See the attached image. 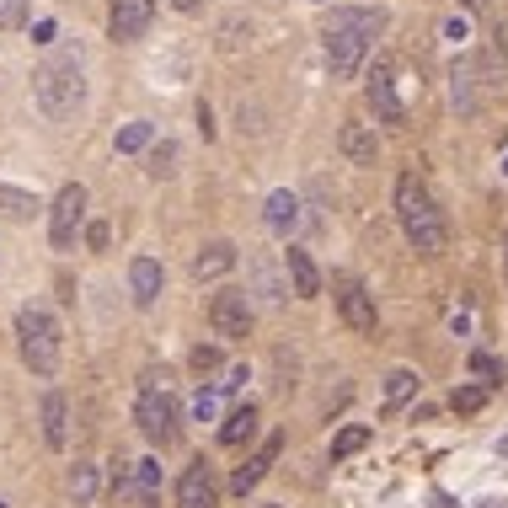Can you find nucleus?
<instances>
[{
    "mask_svg": "<svg viewBox=\"0 0 508 508\" xmlns=\"http://www.w3.org/2000/svg\"><path fill=\"white\" fill-rule=\"evenodd\" d=\"M386 32V11L375 5H337L327 21H321V43H327V70H332V80H354L359 75V64H364V54H370V43Z\"/></svg>",
    "mask_w": 508,
    "mask_h": 508,
    "instance_id": "obj_1",
    "label": "nucleus"
},
{
    "mask_svg": "<svg viewBox=\"0 0 508 508\" xmlns=\"http://www.w3.org/2000/svg\"><path fill=\"white\" fill-rule=\"evenodd\" d=\"M396 225H402V236L423 257L445 252V241H450V225H445V214H439V204H434V193L423 187L418 171H402L396 177Z\"/></svg>",
    "mask_w": 508,
    "mask_h": 508,
    "instance_id": "obj_2",
    "label": "nucleus"
},
{
    "mask_svg": "<svg viewBox=\"0 0 508 508\" xmlns=\"http://www.w3.org/2000/svg\"><path fill=\"white\" fill-rule=\"evenodd\" d=\"M32 96L43 107V118H70L80 102H86V80H80V59L75 54H48L37 70H32Z\"/></svg>",
    "mask_w": 508,
    "mask_h": 508,
    "instance_id": "obj_3",
    "label": "nucleus"
},
{
    "mask_svg": "<svg viewBox=\"0 0 508 508\" xmlns=\"http://www.w3.org/2000/svg\"><path fill=\"white\" fill-rule=\"evenodd\" d=\"M134 423H139V434L155 445V450H171L177 445V434H182V412H177V396H171V386H166V375H145V386H139V402H134Z\"/></svg>",
    "mask_w": 508,
    "mask_h": 508,
    "instance_id": "obj_4",
    "label": "nucleus"
},
{
    "mask_svg": "<svg viewBox=\"0 0 508 508\" xmlns=\"http://www.w3.org/2000/svg\"><path fill=\"white\" fill-rule=\"evenodd\" d=\"M16 348H21V364L48 380L59 370V321L43 305H21L16 311Z\"/></svg>",
    "mask_w": 508,
    "mask_h": 508,
    "instance_id": "obj_5",
    "label": "nucleus"
},
{
    "mask_svg": "<svg viewBox=\"0 0 508 508\" xmlns=\"http://www.w3.org/2000/svg\"><path fill=\"white\" fill-rule=\"evenodd\" d=\"M209 327H214V337H225V343L252 337V295H246V289H220V295L209 300Z\"/></svg>",
    "mask_w": 508,
    "mask_h": 508,
    "instance_id": "obj_6",
    "label": "nucleus"
},
{
    "mask_svg": "<svg viewBox=\"0 0 508 508\" xmlns=\"http://www.w3.org/2000/svg\"><path fill=\"white\" fill-rule=\"evenodd\" d=\"M80 220H86V187H80V182H64L59 198H54V209H48V241H54L59 252H70Z\"/></svg>",
    "mask_w": 508,
    "mask_h": 508,
    "instance_id": "obj_7",
    "label": "nucleus"
},
{
    "mask_svg": "<svg viewBox=\"0 0 508 508\" xmlns=\"http://www.w3.org/2000/svg\"><path fill=\"white\" fill-rule=\"evenodd\" d=\"M332 289H337V311H343V321H348L359 337H370V332H375V295H370L354 273H337Z\"/></svg>",
    "mask_w": 508,
    "mask_h": 508,
    "instance_id": "obj_8",
    "label": "nucleus"
},
{
    "mask_svg": "<svg viewBox=\"0 0 508 508\" xmlns=\"http://www.w3.org/2000/svg\"><path fill=\"white\" fill-rule=\"evenodd\" d=\"M370 107H375V118L386 123V129H407V107H402V96H396V75H391V64H375L370 70Z\"/></svg>",
    "mask_w": 508,
    "mask_h": 508,
    "instance_id": "obj_9",
    "label": "nucleus"
},
{
    "mask_svg": "<svg viewBox=\"0 0 508 508\" xmlns=\"http://www.w3.org/2000/svg\"><path fill=\"white\" fill-rule=\"evenodd\" d=\"M150 21H155V0H112V11H107V37L139 43V37L150 32Z\"/></svg>",
    "mask_w": 508,
    "mask_h": 508,
    "instance_id": "obj_10",
    "label": "nucleus"
},
{
    "mask_svg": "<svg viewBox=\"0 0 508 508\" xmlns=\"http://www.w3.org/2000/svg\"><path fill=\"white\" fill-rule=\"evenodd\" d=\"M262 225H268V230H273L279 241H295V236H300V225H305L300 193H289V187L268 193V204H262Z\"/></svg>",
    "mask_w": 508,
    "mask_h": 508,
    "instance_id": "obj_11",
    "label": "nucleus"
},
{
    "mask_svg": "<svg viewBox=\"0 0 508 508\" xmlns=\"http://www.w3.org/2000/svg\"><path fill=\"white\" fill-rule=\"evenodd\" d=\"M177 508H220V482L209 461H193L177 482Z\"/></svg>",
    "mask_w": 508,
    "mask_h": 508,
    "instance_id": "obj_12",
    "label": "nucleus"
},
{
    "mask_svg": "<svg viewBox=\"0 0 508 508\" xmlns=\"http://www.w3.org/2000/svg\"><path fill=\"white\" fill-rule=\"evenodd\" d=\"M477 80H482V59H471V54H461L455 64H450V102H455V112H477L482 102H477Z\"/></svg>",
    "mask_w": 508,
    "mask_h": 508,
    "instance_id": "obj_13",
    "label": "nucleus"
},
{
    "mask_svg": "<svg viewBox=\"0 0 508 508\" xmlns=\"http://www.w3.org/2000/svg\"><path fill=\"white\" fill-rule=\"evenodd\" d=\"M279 450H284V434H268V439L257 445V455H252V461H246V466L230 477V493H236V498H246V493H252V487L268 477V466L279 461Z\"/></svg>",
    "mask_w": 508,
    "mask_h": 508,
    "instance_id": "obj_14",
    "label": "nucleus"
},
{
    "mask_svg": "<svg viewBox=\"0 0 508 508\" xmlns=\"http://www.w3.org/2000/svg\"><path fill=\"white\" fill-rule=\"evenodd\" d=\"M161 284H166V273H161L155 257H134V262H129V295H134L139 311H150V305L161 300Z\"/></svg>",
    "mask_w": 508,
    "mask_h": 508,
    "instance_id": "obj_15",
    "label": "nucleus"
},
{
    "mask_svg": "<svg viewBox=\"0 0 508 508\" xmlns=\"http://www.w3.org/2000/svg\"><path fill=\"white\" fill-rule=\"evenodd\" d=\"M43 445L48 450H70V396L64 391L43 396Z\"/></svg>",
    "mask_w": 508,
    "mask_h": 508,
    "instance_id": "obj_16",
    "label": "nucleus"
},
{
    "mask_svg": "<svg viewBox=\"0 0 508 508\" xmlns=\"http://www.w3.org/2000/svg\"><path fill=\"white\" fill-rule=\"evenodd\" d=\"M284 273H289V289H295L300 300H316V295H321V273H316L311 252H300L295 241H289V252H284Z\"/></svg>",
    "mask_w": 508,
    "mask_h": 508,
    "instance_id": "obj_17",
    "label": "nucleus"
},
{
    "mask_svg": "<svg viewBox=\"0 0 508 508\" xmlns=\"http://www.w3.org/2000/svg\"><path fill=\"white\" fill-rule=\"evenodd\" d=\"M337 145H343V155H348L354 166H375V155H380V139H375L370 123H343Z\"/></svg>",
    "mask_w": 508,
    "mask_h": 508,
    "instance_id": "obj_18",
    "label": "nucleus"
},
{
    "mask_svg": "<svg viewBox=\"0 0 508 508\" xmlns=\"http://www.w3.org/2000/svg\"><path fill=\"white\" fill-rule=\"evenodd\" d=\"M230 268H236V246L220 241V236L193 252V273H198V279H220V273H230Z\"/></svg>",
    "mask_w": 508,
    "mask_h": 508,
    "instance_id": "obj_19",
    "label": "nucleus"
},
{
    "mask_svg": "<svg viewBox=\"0 0 508 508\" xmlns=\"http://www.w3.org/2000/svg\"><path fill=\"white\" fill-rule=\"evenodd\" d=\"M284 279H289V273H284ZM284 279H279V268H273L268 257H257V262H252V295H257L268 311H279V305H284V295H289V284H284Z\"/></svg>",
    "mask_w": 508,
    "mask_h": 508,
    "instance_id": "obj_20",
    "label": "nucleus"
},
{
    "mask_svg": "<svg viewBox=\"0 0 508 508\" xmlns=\"http://www.w3.org/2000/svg\"><path fill=\"white\" fill-rule=\"evenodd\" d=\"M252 439H257V407L241 402V407L220 423V445H225V450H241V445H252Z\"/></svg>",
    "mask_w": 508,
    "mask_h": 508,
    "instance_id": "obj_21",
    "label": "nucleus"
},
{
    "mask_svg": "<svg viewBox=\"0 0 508 508\" xmlns=\"http://www.w3.org/2000/svg\"><path fill=\"white\" fill-rule=\"evenodd\" d=\"M134 504L139 508H161V461H134Z\"/></svg>",
    "mask_w": 508,
    "mask_h": 508,
    "instance_id": "obj_22",
    "label": "nucleus"
},
{
    "mask_svg": "<svg viewBox=\"0 0 508 508\" xmlns=\"http://www.w3.org/2000/svg\"><path fill=\"white\" fill-rule=\"evenodd\" d=\"M423 391V380H418V370H391L386 375V412H396V407H407L412 396Z\"/></svg>",
    "mask_w": 508,
    "mask_h": 508,
    "instance_id": "obj_23",
    "label": "nucleus"
},
{
    "mask_svg": "<svg viewBox=\"0 0 508 508\" xmlns=\"http://www.w3.org/2000/svg\"><path fill=\"white\" fill-rule=\"evenodd\" d=\"M466 370H471V380H477V386H487V391L504 380V364H498V354H487V348H471Z\"/></svg>",
    "mask_w": 508,
    "mask_h": 508,
    "instance_id": "obj_24",
    "label": "nucleus"
},
{
    "mask_svg": "<svg viewBox=\"0 0 508 508\" xmlns=\"http://www.w3.org/2000/svg\"><path fill=\"white\" fill-rule=\"evenodd\" d=\"M96 487H102L96 466H91V461H75V466H70V498H75V504H91Z\"/></svg>",
    "mask_w": 508,
    "mask_h": 508,
    "instance_id": "obj_25",
    "label": "nucleus"
},
{
    "mask_svg": "<svg viewBox=\"0 0 508 508\" xmlns=\"http://www.w3.org/2000/svg\"><path fill=\"white\" fill-rule=\"evenodd\" d=\"M112 145H118V155H139V150L155 145V129H150V123H123Z\"/></svg>",
    "mask_w": 508,
    "mask_h": 508,
    "instance_id": "obj_26",
    "label": "nucleus"
},
{
    "mask_svg": "<svg viewBox=\"0 0 508 508\" xmlns=\"http://www.w3.org/2000/svg\"><path fill=\"white\" fill-rule=\"evenodd\" d=\"M370 445V429L364 423H348V429H337V439H332V461H348V455H359Z\"/></svg>",
    "mask_w": 508,
    "mask_h": 508,
    "instance_id": "obj_27",
    "label": "nucleus"
},
{
    "mask_svg": "<svg viewBox=\"0 0 508 508\" xmlns=\"http://www.w3.org/2000/svg\"><path fill=\"white\" fill-rule=\"evenodd\" d=\"M150 177H155V182H166V177H177V145H171V139H161V145H150Z\"/></svg>",
    "mask_w": 508,
    "mask_h": 508,
    "instance_id": "obj_28",
    "label": "nucleus"
},
{
    "mask_svg": "<svg viewBox=\"0 0 508 508\" xmlns=\"http://www.w3.org/2000/svg\"><path fill=\"white\" fill-rule=\"evenodd\" d=\"M450 407H455L461 418H471V412H482V407H487V386H461V391L450 396Z\"/></svg>",
    "mask_w": 508,
    "mask_h": 508,
    "instance_id": "obj_29",
    "label": "nucleus"
},
{
    "mask_svg": "<svg viewBox=\"0 0 508 508\" xmlns=\"http://www.w3.org/2000/svg\"><path fill=\"white\" fill-rule=\"evenodd\" d=\"M0 204H5L16 220H27V214L37 209V204H32V193H16V187H5V182H0Z\"/></svg>",
    "mask_w": 508,
    "mask_h": 508,
    "instance_id": "obj_30",
    "label": "nucleus"
},
{
    "mask_svg": "<svg viewBox=\"0 0 508 508\" xmlns=\"http://www.w3.org/2000/svg\"><path fill=\"white\" fill-rule=\"evenodd\" d=\"M27 21V0H0V32H16Z\"/></svg>",
    "mask_w": 508,
    "mask_h": 508,
    "instance_id": "obj_31",
    "label": "nucleus"
},
{
    "mask_svg": "<svg viewBox=\"0 0 508 508\" xmlns=\"http://www.w3.org/2000/svg\"><path fill=\"white\" fill-rule=\"evenodd\" d=\"M193 370H198V375H214V370H220V348H214V343H198V348H193Z\"/></svg>",
    "mask_w": 508,
    "mask_h": 508,
    "instance_id": "obj_32",
    "label": "nucleus"
},
{
    "mask_svg": "<svg viewBox=\"0 0 508 508\" xmlns=\"http://www.w3.org/2000/svg\"><path fill=\"white\" fill-rule=\"evenodd\" d=\"M236 32H241V21L230 16V21L220 27V48H225V54H236V48H241V37H236Z\"/></svg>",
    "mask_w": 508,
    "mask_h": 508,
    "instance_id": "obj_33",
    "label": "nucleus"
},
{
    "mask_svg": "<svg viewBox=\"0 0 508 508\" xmlns=\"http://www.w3.org/2000/svg\"><path fill=\"white\" fill-rule=\"evenodd\" d=\"M107 241H112V236H107V225H102V220H96V225H86V246H91V252H107Z\"/></svg>",
    "mask_w": 508,
    "mask_h": 508,
    "instance_id": "obj_34",
    "label": "nucleus"
},
{
    "mask_svg": "<svg viewBox=\"0 0 508 508\" xmlns=\"http://www.w3.org/2000/svg\"><path fill=\"white\" fill-rule=\"evenodd\" d=\"M193 418H198V423L214 418V391H198V396H193Z\"/></svg>",
    "mask_w": 508,
    "mask_h": 508,
    "instance_id": "obj_35",
    "label": "nucleus"
},
{
    "mask_svg": "<svg viewBox=\"0 0 508 508\" xmlns=\"http://www.w3.org/2000/svg\"><path fill=\"white\" fill-rule=\"evenodd\" d=\"M445 37H450V43H466V37H471L466 16H450V21H445Z\"/></svg>",
    "mask_w": 508,
    "mask_h": 508,
    "instance_id": "obj_36",
    "label": "nucleus"
},
{
    "mask_svg": "<svg viewBox=\"0 0 508 508\" xmlns=\"http://www.w3.org/2000/svg\"><path fill=\"white\" fill-rule=\"evenodd\" d=\"M32 43H54V21H32Z\"/></svg>",
    "mask_w": 508,
    "mask_h": 508,
    "instance_id": "obj_37",
    "label": "nucleus"
},
{
    "mask_svg": "<svg viewBox=\"0 0 508 508\" xmlns=\"http://www.w3.org/2000/svg\"><path fill=\"white\" fill-rule=\"evenodd\" d=\"M434 508H461V504H455L450 493H434Z\"/></svg>",
    "mask_w": 508,
    "mask_h": 508,
    "instance_id": "obj_38",
    "label": "nucleus"
},
{
    "mask_svg": "<svg viewBox=\"0 0 508 508\" xmlns=\"http://www.w3.org/2000/svg\"><path fill=\"white\" fill-rule=\"evenodd\" d=\"M171 11H198V0H166Z\"/></svg>",
    "mask_w": 508,
    "mask_h": 508,
    "instance_id": "obj_39",
    "label": "nucleus"
},
{
    "mask_svg": "<svg viewBox=\"0 0 508 508\" xmlns=\"http://www.w3.org/2000/svg\"><path fill=\"white\" fill-rule=\"evenodd\" d=\"M461 5H466V11H482V5H487V0H461Z\"/></svg>",
    "mask_w": 508,
    "mask_h": 508,
    "instance_id": "obj_40",
    "label": "nucleus"
},
{
    "mask_svg": "<svg viewBox=\"0 0 508 508\" xmlns=\"http://www.w3.org/2000/svg\"><path fill=\"white\" fill-rule=\"evenodd\" d=\"M482 508H504V504H482Z\"/></svg>",
    "mask_w": 508,
    "mask_h": 508,
    "instance_id": "obj_41",
    "label": "nucleus"
},
{
    "mask_svg": "<svg viewBox=\"0 0 508 508\" xmlns=\"http://www.w3.org/2000/svg\"><path fill=\"white\" fill-rule=\"evenodd\" d=\"M504 171H508V161H504Z\"/></svg>",
    "mask_w": 508,
    "mask_h": 508,
    "instance_id": "obj_42",
    "label": "nucleus"
},
{
    "mask_svg": "<svg viewBox=\"0 0 508 508\" xmlns=\"http://www.w3.org/2000/svg\"><path fill=\"white\" fill-rule=\"evenodd\" d=\"M268 508H279V504H268Z\"/></svg>",
    "mask_w": 508,
    "mask_h": 508,
    "instance_id": "obj_43",
    "label": "nucleus"
},
{
    "mask_svg": "<svg viewBox=\"0 0 508 508\" xmlns=\"http://www.w3.org/2000/svg\"><path fill=\"white\" fill-rule=\"evenodd\" d=\"M504 252H508V241H504Z\"/></svg>",
    "mask_w": 508,
    "mask_h": 508,
    "instance_id": "obj_44",
    "label": "nucleus"
},
{
    "mask_svg": "<svg viewBox=\"0 0 508 508\" xmlns=\"http://www.w3.org/2000/svg\"><path fill=\"white\" fill-rule=\"evenodd\" d=\"M0 508H5V504H0Z\"/></svg>",
    "mask_w": 508,
    "mask_h": 508,
    "instance_id": "obj_45",
    "label": "nucleus"
}]
</instances>
